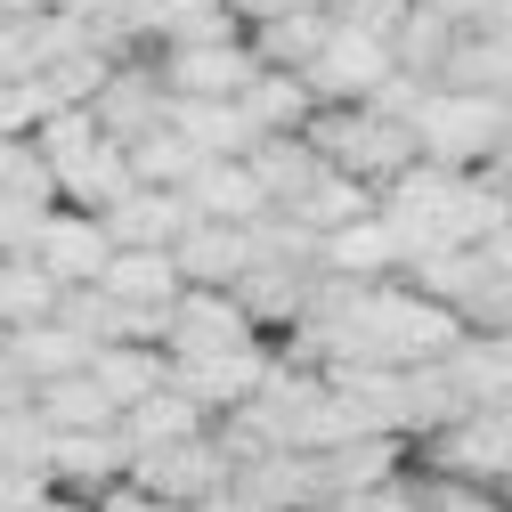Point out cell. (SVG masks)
Returning <instances> with one entry per match:
<instances>
[{
  "label": "cell",
  "mask_w": 512,
  "mask_h": 512,
  "mask_svg": "<svg viewBox=\"0 0 512 512\" xmlns=\"http://www.w3.org/2000/svg\"><path fill=\"white\" fill-rule=\"evenodd\" d=\"M122 155H131V179H139V187H187V171L204 163L196 147L171 131V122H155V131H147L139 147H122Z\"/></svg>",
  "instance_id": "cell-23"
},
{
  "label": "cell",
  "mask_w": 512,
  "mask_h": 512,
  "mask_svg": "<svg viewBox=\"0 0 512 512\" xmlns=\"http://www.w3.org/2000/svg\"><path fill=\"white\" fill-rule=\"evenodd\" d=\"M33 512H90V496H57V488H49V496H41Z\"/></svg>",
  "instance_id": "cell-27"
},
{
  "label": "cell",
  "mask_w": 512,
  "mask_h": 512,
  "mask_svg": "<svg viewBox=\"0 0 512 512\" xmlns=\"http://www.w3.org/2000/svg\"><path fill=\"white\" fill-rule=\"evenodd\" d=\"M179 196H187V212L212 220V228H261V220H269V196H261V179H252L244 155H228V163H196Z\"/></svg>",
  "instance_id": "cell-11"
},
{
  "label": "cell",
  "mask_w": 512,
  "mask_h": 512,
  "mask_svg": "<svg viewBox=\"0 0 512 512\" xmlns=\"http://www.w3.org/2000/svg\"><path fill=\"white\" fill-rule=\"evenodd\" d=\"M504 131H512V106L472 98V90H423V106H415V163L488 171L496 147H504Z\"/></svg>",
  "instance_id": "cell-2"
},
{
  "label": "cell",
  "mask_w": 512,
  "mask_h": 512,
  "mask_svg": "<svg viewBox=\"0 0 512 512\" xmlns=\"http://www.w3.org/2000/svg\"><path fill=\"white\" fill-rule=\"evenodd\" d=\"M261 261L252 228H212V220H187V236L171 244V269L187 293H236V277Z\"/></svg>",
  "instance_id": "cell-9"
},
{
  "label": "cell",
  "mask_w": 512,
  "mask_h": 512,
  "mask_svg": "<svg viewBox=\"0 0 512 512\" xmlns=\"http://www.w3.org/2000/svg\"><path fill=\"white\" fill-rule=\"evenodd\" d=\"M236 350H269V342L244 326V309H236L228 293H179V301H171L163 358H236Z\"/></svg>",
  "instance_id": "cell-6"
},
{
  "label": "cell",
  "mask_w": 512,
  "mask_h": 512,
  "mask_svg": "<svg viewBox=\"0 0 512 512\" xmlns=\"http://www.w3.org/2000/svg\"><path fill=\"white\" fill-rule=\"evenodd\" d=\"M90 512H171V504H155V496H147L139 480H114V488H106V496H98Z\"/></svg>",
  "instance_id": "cell-25"
},
{
  "label": "cell",
  "mask_w": 512,
  "mask_h": 512,
  "mask_svg": "<svg viewBox=\"0 0 512 512\" xmlns=\"http://www.w3.org/2000/svg\"><path fill=\"white\" fill-rule=\"evenodd\" d=\"M399 269H407V252H399L391 228H382V212L350 220L334 236H317V277H326V285H391Z\"/></svg>",
  "instance_id": "cell-10"
},
{
  "label": "cell",
  "mask_w": 512,
  "mask_h": 512,
  "mask_svg": "<svg viewBox=\"0 0 512 512\" xmlns=\"http://www.w3.org/2000/svg\"><path fill=\"white\" fill-rule=\"evenodd\" d=\"M301 139H309V155L326 163V171L374 187V196L415 163V131H407V122H391V114H374V106H317Z\"/></svg>",
  "instance_id": "cell-1"
},
{
  "label": "cell",
  "mask_w": 512,
  "mask_h": 512,
  "mask_svg": "<svg viewBox=\"0 0 512 512\" xmlns=\"http://www.w3.org/2000/svg\"><path fill=\"white\" fill-rule=\"evenodd\" d=\"M252 74H261V66H252L244 41H212V49H171V57H155L163 98H204V106H236Z\"/></svg>",
  "instance_id": "cell-8"
},
{
  "label": "cell",
  "mask_w": 512,
  "mask_h": 512,
  "mask_svg": "<svg viewBox=\"0 0 512 512\" xmlns=\"http://www.w3.org/2000/svg\"><path fill=\"white\" fill-rule=\"evenodd\" d=\"M220 9L236 17V33H261L277 17H309V9H326V0H220Z\"/></svg>",
  "instance_id": "cell-24"
},
{
  "label": "cell",
  "mask_w": 512,
  "mask_h": 512,
  "mask_svg": "<svg viewBox=\"0 0 512 512\" xmlns=\"http://www.w3.org/2000/svg\"><path fill=\"white\" fill-rule=\"evenodd\" d=\"M98 391L114 399V415H131L139 399H155L163 382H171V366H163V350H139V342H106V350H90V366H82Z\"/></svg>",
  "instance_id": "cell-16"
},
{
  "label": "cell",
  "mask_w": 512,
  "mask_h": 512,
  "mask_svg": "<svg viewBox=\"0 0 512 512\" xmlns=\"http://www.w3.org/2000/svg\"><path fill=\"white\" fill-rule=\"evenodd\" d=\"M131 480H139L155 504H171V512H196V504H212V496L236 488V456L220 447V431H204V439H187V447L131 456Z\"/></svg>",
  "instance_id": "cell-3"
},
{
  "label": "cell",
  "mask_w": 512,
  "mask_h": 512,
  "mask_svg": "<svg viewBox=\"0 0 512 512\" xmlns=\"http://www.w3.org/2000/svg\"><path fill=\"white\" fill-rule=\"evenodd\" d=\"M41 480L57 496H90L98 504L114 480H131V447H122V431H49Z\"/></svg>",
  "instance_id": "cell-5"
},
{
  "label": "cell",
  "mask_w": 512,
  "mask_h": 512,
  "mask_svg": "<svg viewBox=\"0 0 512 512\" xmlns=\"http://www.w3.org/2000/svg\"><path fill=\"white\" fill-rule=\"evenodd\" d=\"M57 317V285L33 269V252L0 261V334H25V326H49Z\"/></svg>",
  "instance_id": "cell-22"
},
{
  "label": "cell",
  "mask_w": 512,
  "mask_h": 512,
  "mask_svg": "<svg viewBox=\"0 0 512 512\" xmlns=\"http://www.w3.org/2000/svg\"><path fill=\"white\" fill-rule=\"evenodd\" d=\"M0 350H9V366L25 374V391H49V382H66V374H82L90 366V342H74L66 326H25V334H0Z\"/></svg>",
  "instance_id": "cell-17"
},
{
  "label": "cell",
  "mask_w": 512,
  "mask_h": 512,
  "mask_svg": "<svg viewBox=\"0 0 512 512\" xmlns=\"http://www.w3.org/2000/svg\"><path fill=\"white\" fill-rule=\"evenodd\" d=\"M504 504H512V488H504Z\"/></svg>",
  "instance_id": "cell-28"
},
{
  "label": "cell",
  "mask_w": 512,
  "mask_h": 512,
  "mask_svg": "<svg viewBox=\"0 0 512 512\" xmlns=\"http://www.w3.org/2000/svg\"><path fill=\"white\" fill-rule=\"evenodd\" d=\"M163 106H171V98H163L155 66H147V57H131V66H114V82L90 98V122H98L114 147H139L155 122H163Z\"/></svg>",
  "instance_id": "cell-13"
},
{
  "label": "cell",
  "mask_w": 512,
  "mask_h": 512,
  "mask_svg": "<svg viewBox=\"0 0 512 512\" xmlns=\"http://www.w3.org/2000/svg\"><path fill=\"white\" fill-rule=\"evenodd\" d=\"M17 407H33V391H25V374L9 366V350H0V415H17Z\"/></svg>",
  "instance_id": "cell-26"
},
{
  "label": "cell",
  "mask_w": 512,
  "mask_h": 512,
  "mask_svg": "<svg viewBox=\"0 0 512 512\" xmlns=\"http://www.w3.org/2000/svg\"><path fill=\"white\" fill-rule=\"evenodd\" d=\"M204 431H212V415H204V407H187L171 382H163L155 399H139L131 415H122V447H131V456H155V447H187V439H204Z\"/></svg>",
  "instance_id": "cell-18"
},
{
  "label": "cell",
  "mask_w": 512,
  "mask_h": 512,
  "mask_svg": "<svg viewBox=\"0 0 512 512\" xmlns=\"http://www.w3.org/2000/svg\"><path fill=\"white\" fill-rule=\"evenodd\" d=\"M236 114L252 122V139H301V131H309V114H317V98H309L301 74H269V66H261V74L244 82Z\"/></svg>",
  "instance_id": "cell-15"
},
{
  "label": "cell",
  "mask_w": 512,
  "mask_h": 512,
  "mask_svg": "<svg viewBox=\"0 0 512 512\" xmlns=\"http://www.w3.org/2000/svg\"><path fill=\"white\" fill-rule=\"evenodd\" d=\"M407 504H415V512H512L504 488H488V480H456V472H431V464H415V456H407Z\"/></svg>",
  "instance_id": "cell-21"
},
{
  "label": "cell",
  "mask_w": 512,
  "mask_h": 512,
  "mask_svg": "<svg viewBox=\"0 0 512 512\" xmlns=\"http://www.w3.org/2000/svg\"><path fill=\"white\" fill-rule=\"evenodd\" d=\"M106 261H114L106 228H98V220H82V212H66V204H57V212L41 220V236H33V269H41L57 293L98 285V277H106Z\"/></svg>",
  "instance_id": "cell-7"
},
{
  "label": "cell",
  "mask_w": 512,
  "mask_h": 512,
  "mask_svg": "<svg viewBox=\"0 0 512 512\" xmlns=\"http://www.w3.org/2000/svg\"><path fill=\"white\" fill-rule=\"evenodd\" d=\"M399 66H391V41H382V33H358V25H334L326 33V49H317L309 57V98L317 106H366L382 82H391Z\"/></svg>",
  "instance_id": "cell-4"
},
{
  "label": "cell",
  "mask_w": 512,
  "mask_h": 512,
  "mask_svg": "<svg viewBox=\"0 0 512 512\" xmlns=\"http://www.w3.org/2000/svg\"><path fill=\"white\" fill-rule=\"evenodd\" d=\"M187 220H196V212H187L179 187H131V196H122L98 228H106L114 252H171V244L187 236Z\"/></svg>",
  "instance_id": "cell-12"
},
{
  "label": "cell",
  "mask_w": 512,
  "mask_h": 512,
  "mask_svg": "<svg viewBox=\"0 0 512 512\" xmlns=\"http://www.w3.org/2000/svg\"><path fill=\"white\" fill-rule=\"evenodd\" d=\"M33 415H41L49 431H122L114 399L98 391L90 374H66V382H49V391H33Z\"/></svg>",
  "instance_id": "cell-20"
},
{
  "label": "cell",
  "mask_w": 512,
  "mask_h": 512,
  "mask_svg": "<svg viewBox=\"0 0 512 512\" xmlns=\"http://www.w3.org/2000/svg\"><path fill=\"white\" fill-rule=\"evenodd\" d=\"M244 163H252V179H261L269 212H301V196L317 187V171H326V163L309 155V139H261Z\"/></svg>",
  "instance_id": "cell-19"
},
{
  "label": "cell",
  "mask_w": 512,
  "mask_h": 512,
  "mask_svg": "<svg viewBox=\"0 0 512 512\" xmlns=\"http://www.w3.org/2000/svg\"><path fill=\"white\" fill-rule=\"evenodd\" d=\"M98 293H106L114 309H131V317H163L187 285H179V269H171V252H114L106 277H98Z\"/></svg>",
  "instance_id": "cell-14"
}]
</instances>
